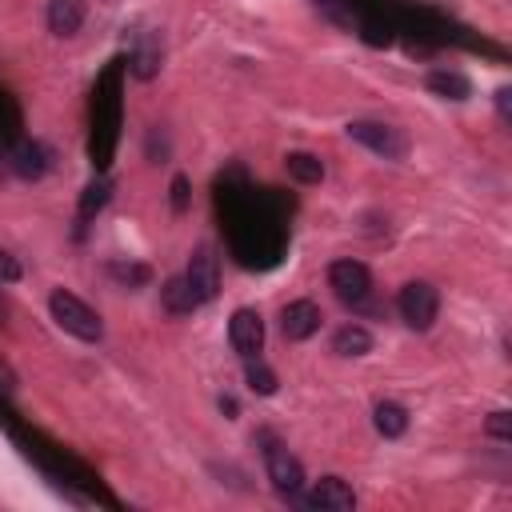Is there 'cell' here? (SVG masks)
Returning a JSON list of instances; mask_svg holds the SVG:
<instances>
[{
    "label": "cell",
    "instance_id": "obj_26",
    "mask_svg": "<svg viewBox=\"0 0 512 512\" xmlns=\"http://www.w3.org/2000/svg\"><path fill=\"white\" fill-rule=\"evenodd\" d=\"M0 392H16V368L0 356Z\"/></svg>",
    "mask_w": 512,
    "mask_h": 512
},
{
    "label": "cell",
    "instance_id": "obj_20",
    "mask_svg": "<svg viewBox=\"0 0 512 512\" xmlns=\"http://www.w3.org/2000/svg\"><path fill=\"white\" fill-rule=\"evenodd\" d=\"M108 276H112L116 284H124V288H144V284L152 280V268H148V264L116 260V264H108Z\"/></svg>",
    "mask_w": 512,
    "mask_h": 512
},
{
    "label": "cell",
    "instance_id": "obj_1",
    "mask_svg": "<svg viewBox=\"0 0 512 512\" xmlns=\"http://www.w3.org/2000/svg\"><path fill=\"white\" fill-rule=\"evenodd\" d=\"M48 312H52V320H56L68 336H76V340H84V344H100V340H104V320H100V312L88 308L76 292H68V288H52V296H48Z\"/></svg>",
    "mask_w": 512,
    "mask_h": 512
},
{
    "label": "cell",
    "instance_id": "obj_18",
    "mask_svg": "<svg viewBox=\"0 0 512 512\" xmlns=\"http://www.w3.org/2000/svg\"><path fill=\"white\" fill-rule=\"evenodd\" d=\"M244 384H248V392H256V396H272V392H276V372H272L260 356H252V360H244Z\"/></svg>",
    "mask_w": 512,
    "mask_h": 512
},
{
    "label": "cell",
    "instance_id": "obj_13",
    "mask_svg": "<svg viewBox=\"0 0 512 512\" xmlns=\"http://www.w3.org/2000/svg\"><path fill=\"white\" fill-rule=\"evenodd\" d=\"M424 84H428V92H436L440 100H468V96H472L468 76H464V72H452V68H436V72H428Z\"/></svg>",
    "mask_w": 512,
    "mask_h": 512
},
{
    "label": "cell",
    "instance_id": "obj_6",
    "mask_svg": "<svg viewBox=\"0 0 512 512\" xmlns=\"http://www.w3.org/2000/svg\"><path fill=\"white\" fill-rule=\"evenodd\" d=\"M184 280H188V288H192L196 304H208V300H216V292H220V260H216L212 244H200V248L188 256Z\"/></svg>",
    "mask_w": 512,
    "mask_h": 512
},
{
    "label": "cell",
    "instance_id": "obj_21",
    "mask_svg": "<svg viewBox=\"0 0 512 512\" xmlns=\"http://www.w3.org/2000/svg\"><path fill=\"white\" fill-rule=\"evenodd\" d=\"M484 436H492V440H512V412H492L488 420H484Z\"/></svg>",
    "mask_w": 512,
    "mask_h": 512
},
{
    "label": "cell",
    "instance_id": "obj_2",
    "mask_svg": "<svg viewBox=\"0 0 512 512\" xmlns=\"http://www.w3.org/2000/svg\"><path fill=\"white\" fill-rule=\"evenodd\" d=\"M328 284H332V292L348 304V308H356V312H384V304H376L372 300V272H368V264H360V260H336L332 268H328Z\"/></svg>",
    "mask_w": 512,
    "mask_h": 512
},
{
    "label": "cell",
    "instance_id": "obj_14",
    "mask_svg": "<svg viewBox=\"0 0 512 512\" xmlns=\"http://www.w3.org/2000/svg\"><path fill=\"white\" fill-rule=\"evenodd\" d=\"M160 304H164V312H172V316H188V312L200 308L184 276H168V280H164V288H160Z\"/></svg>",
    "mask_w": 512,
    "mask_h": 512
},
{
    "label": "cell",
    "instance_id": "obj_5",
    "mask_svg": "<svg viewBox=\"0 0 512 512\" xmlns=\"http://www.w3.org/2000/svg\"><path fill=\"white\" fill-rule=\"evenodd\" d=\"M264 468H268L272 488H276L284 500H296V496L304 492V464H300L280 440H268V448H264Z\"/></svg>",
    "mask_w": 512,
    "mask_h": 512
},
{
    "label": "cell",
    "instance_id": "obj_23",
    "mask_svg": "<svg viewBox=\"0 0 512 512\" xmlns=\"http://www.w3.org/2000/svg\"><path fill=\"white\" fill-rule=\"evenodd\" d=\"M24 276V268H20V260L8 252V248H0V284H16Z\"/></svg>",
    "mask_w": 512,
    "mask_h": 512
},
{
    "label": "cell",
    "instance_id": "obj_10",
    "mask_svg": "<svg viewBox=\"0 0 512 512\" xmlns=\"http://www.w3.org/2000/svg\"><path fill=\"white\" fill-rule=\"evenodd\" d=\"M8 168L20 176V180H40L48 168H52V152L36 140H20L12 152H8Z\"/></svg>",
    "mask_w": 512,
    "mask_h": 512
},
{
    "label": "cell",
    "instance_id": "obj_8",
    "mask_svg": "<svg viewBox=\"0 0 512 512\" xmlns=\"http://www.w3.org/2000/svg\"><path fill=\"white\" fill-rule=\"evenodd\" d=\"M320 324H324V312H320L316 300H292V304L280 308V332H284V340H292V344L316 336Z\"/></svg>",
    "mask_w": 512,
    "mask_h": 512
},
{
    "label": "cell",
    "instance_id": "obj_11",
    "mask_svg": "<svg viewBox=\"0 0 512 512\" xmlns=\"http://www.w3.org/2000/svg\"><path fill=\"white\" fill-rule=\"evenodd\" d=\"M84 24V0H48V32L52 36H76Z\"/></svg>",
    "mask_w": 512,
    "mask_h": 512
},
{
    "label": "cell",
    "instance_id": "obj_12",
    "mask_svg": "<svg viewBox=\"0 0 512 512\" xmlns=\"http://www.w3.org/2000/svg\"><path fill=\"white\" fill-rule=\"evenodd\" d=\"M160 60H164V52H160V36H156V32H144V36L136 40V48H132L128 68H132L136 80H152V76L160 72Z\"/></svg>",
    "mask_w": 512,
    "mask_h": 512
},
{
    "label": "cell",
    "instance_id": "obj_4",
    "mask_svg": "<svg viewBox=\"0 0 512 512\" xmlns=\"http://www.w3.org/2000/svg\"><path fill=\"white\" fill-rule=\"evenodd\" d=\"M348 140L364 144L380 160H404L408 156V136L396 124H384V120H352L348 124Z\"/></svg>",
    "mask_w": 512,
    "mask_h": 512
},
{
    "label": "cell",
    "instance_id": "obj_16",
    "mask_svg": "<svg viewBox=\"0 0 512 512\" xmlns=\"http://www.w3.org/2000/svg\"><path fill=\"white\" fill-rule=\"evenodd\" d=\"M332 352L336 356H368L372 352V332L360 324H344L332 332Z\"/></svg>",
    "mask_w": 512,
    "mask_h": 512
},
{
    "label": "cell",
    "instance_id": "obj_27",
    "mask_svg": "<svg viewBox=\"0 0 512 512\" xmlns=\"http://www.w3.org/2000/svg\"><path fill=\"white\" fill-rule=\"evenodd\" d=\"M4 316H8V304H4V296H0V320H4Z\"/></svg>",
    "mask_w": 512,
    "mask_h": 512
},
{
    "label": "cell",
    "instance_id": "obj_3",
    "mask_svg": "<svg viewBox=\"0 0 512 512\" xmlns=\"http://www.w3.org/2000/svg\"><path fill=\"white\" fill-rule=\"evenodd\" d=\"M396 312L412 332H428L436 324V312H440V292L428 280H408L396 296Z\"/></svg>",
    "mask_w": 512,
    "mask_h": 512
},
{
    "label": "cell",
    "instance_id": "obj_22",
    "mask_svg": "<svg viewBox=\"0 0 512 512\" xmlns=\"http://www.w3.org/2000/svg\"><path fill=\"white\" fill-rule=\"evenodd\" d=\"M192 184H188V176H172V184H168V200H172V212H188V204H192V192H188Z\"/></svg>",
    "mask_w": 512,
    "mask_h": 512
},
{
    "label": "cell",
    "instance_id": "obj_19",
    "mask_svg": "<svg viewBox=\"0 0 512 512\" xmlns=\"http://www.w3.org/2000/svg\"><path fill=\"white\" fill-rule=\"evenodd\" d=\"M108 196H112V184H108L104 176H96V180L84 188V196H80V220H92V216L108 204Z\"/></svg>",
    "mask_w": 512,
    "mask_h": 512
},
{
    "label": "cell",
    "instance_id": "obj_15",
    "mask_svg": "<svg viewBox=\"0 0 512 512\" xmlns=\"http://www.w3.org/2000/svg\"><path fill=\"white\" fill-rule=\"evenodd\" d=\"M372 424H376V432H380L384 440H400V436L408 432V412H404L396 400H380V404L372 408Z\"/></svg>",
    "mask_w": 512,
    "mask_h": 512
},
{
    "label": "cell",
    "instance_id": "obj_17",
    "mask_svg": "<svg viewBox=\"0 0 512 512\" xmlns=\"http://www.w3.org/2000/svg\"><path fill=\"white\" fill-rule=\"evenodd\" d=\"M284 172H288L296 184H320V180H324V160L312 156V152H288V156H284Z\"/></svg>",
    "mask_w": 512,
    "mask_h": 512
},
{
    "label": "cell",
    "instance_id": "obj_24",
    "mask_svg": "<svg viewBox=\"0 0 512 512\" xmlns=\"http://www.w3.org/2000/svg\"><path fill=\"white\" fill-rule=\"evenodd\" d=\"M492 100H496V112H500V120L508 124V120H512V88H496V96H492Z\"/></svg>",
    "mask_w": 512,
    "mask_h": 512
},
{
    "label": "cell",
    "instance_id": "obj_25",
    "mask_svg": "<svg viewBox=\"0 0 512 512\" xmlns=\"http://www.w3.org/2000/svg\"><path fill=\"white\" fill-rule=\"evenodd\" d=\"M324 16H332V20H340V24H348V16H344V0H312Z\"/></svg>",
    "mask_w": 512,
    "mask_h": 512
},
{
    "label": "cell",
    "instance_id": "obj_9",
    "mask_svg": "<svg viewBox=\"0 0 512 512\" xmlns=\"http://www.w3.org/2000/svg\"><path fill=\"white\" fill-rule=\"evenodd\" d=\"M304 504L316 508V512H352V508H356V492H352L340 476H324V480H316V484L308 488Z\"/></svg>",
    "mask_w": 512,
    "mask_h": 512
},
{
    "label": "cell",
    "instance_id": "obj_7",
    "mask_svg": "<svg viewBox=\"0 0 512 512\" xmlns=\"http://www.w3.org/2000/svg\"><path fill=\"white\" fill-rule=\"evenodd\" d=\"M228 344H232V352L240 360L260 356V348H264V320H260L256 308H236L232 312V320H228Z\"/></svg>",
    "mask_w": 512,
    "mask_h": 512
}]
</instances>
